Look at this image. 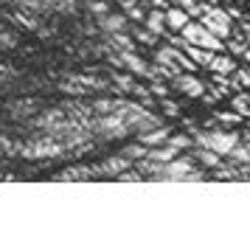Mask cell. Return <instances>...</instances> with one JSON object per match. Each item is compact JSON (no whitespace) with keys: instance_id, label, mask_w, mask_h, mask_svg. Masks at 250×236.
I'll list each match as a JSON object with an SVG mask.
<instances>
[{"instance_id":"1","label":"cell","mask_w":250,"mask_h":236,"mask_svg":"<svg viewBox=\"0 0 250 236\" xmlns=\"http://www.w3.org/2000/svg\"><path fill=\"white\" fill-rule=\"evenodd\" d=\"M191 135L197 146H208V149L219 152L222 157L230 155V149L242 141V135L233 132V129H194Z\"/></svg>"},{"instance_id":"2","label":"cell","mask_w":250,"mask_h":236,"mask_svg":"<svg viewBox=\"0 0 250 236\" xmlns=\"http://www.w3.org/2000/svg\"><path fill=\"white\" fill-rule=\"evenodd\" d=\"M183 37L188 40L191 45H200V48H211V51H225V40L222 37H216L211 28H205L200 20H188L186 25H183Z\"/></svg>"},{"instance_id":"3","label":"cell","mask_w":250,"mask_h":236,"mask_svg":"<svg viewBox=\"0 0 250 236\" xmlns=\"http://www.w3.org/2000/svg\"><path fill=\"white\" fill-rule=\"evenodd\" d=\"M65 152L68 149L62 146V141L54 138L51 132L42 135V138H31V141L20 144V155L23 157H57V155H65Z\"/></svg>"},{"instance_id":"4","label":"cell","mask_w":250,"mask_h":236,"mask_svg":"<svg viewBox=\"0 0 250 236\" xmlns=\"http://www.w3.org/2000/svg\"><path fill=\"white\" fill-rule=\"evenodd\" d=\"M200 22H203L205 28H211V31L216 34V37H222V40H230L233 37V17L228 14V9H222V6H208V11H205L203 17H200Z\"/></svg>"},{"instance_id":"5","label":"cell","mask_w":250,"mask_h":236,"mask_svg":"<svg viewBox=\"0 0 250 236\" xmlns=\"http://www.w3.org/2000/svg\"><path fill=\"white\" fill-rule=\"evenodd\" d=\"M93 132H99L102 138H126L132 129L121 112H99V118L93 121Z\"/></svg>"},{"instance_id":"6","label":"cell","mask_w":250,"mask_h":236,"mask_svg":"<svg viewBox=\"0 0 250 236\" xmlns=\"http://www.w3.org/2000/svg\"><path fill=\"white\" fill-rule=\"evenodd\" d=\"M107 82L99 76H87V73H65V79L59 82V90L68 96H84L87 90H104Z\"/></svg>"},{"instance_id":"7","label":"cell","mask_w":250,"mask_h":236,"mask_svg":"<svg viewBox=\"0 0 250 236\" xmlns=\"http://www.w3.org/2000/svg\"><path fill=\"white\" fill-rule=\"evenodd\" d=\"M171 85L180 90L183 96H188V99H203V93H205V85L194 76L191 70H180L177 76L171 79Z\"/></svg>"},{"instance_id":"8","label":"cell","mask_w":250,"mask_h":236,"mask_svg":"<svg viewBox=\"0 0 250 236\" xmlns=\"http://www.w3.org/2000/svg\"><path fill=\"white\" fill-rule=\"evenodd\" d=\"M121 54V62H124V67L126 70H132V76H144V79H149V62L146 59H141V56L135 54V48L132 51H118Z\"/></svg>"},{"instance_id":"9","label":"cell","mask_w":250,"mask_h":236,"mask_svg":"<svg viewBox=\"0 0 250 236\" xmlns=\"http://www.w3.org/2000/svg\"><path fill=\"white\" fill-rule=\"evenodd\" d=\"M99 28L104 34H115V31H129V17L126 14H113V11H107L99 17Z\"/></svg>"},{"instance_id":"10","label":"cell","mask_w":250,"mask_h":236,"mask_svg":"<svg viewBox=\"0 0 250 236\" xmlns=\"http://www.w3.org/2000/svg\"><path fill=\"white\" fill-rule=\"evenodd\" d=\"M171 129L166 127V124H160V127H152V129H146V132H138V141L144 146H160L169 141Z\"/></svg>"},{"instance_id":"11","label":"cell","mask_w":250,"mask_h":236,"mask_svg":"<svg viewBox=\"0 0 250 236\" xmlns=\"http://www.w3.org/2000/svg\"><path fill=\"white\" fill-rule=\"evenodd\" d=\"M144 25H146L155 37H166V31H169V25H166V9H152L146 17H144Z\"/></svg>"},{"instance_id":"12","label":"cell","mask_w":250,"mask_h":236,"mask_svg":"<svg viewBox=\"0 0 250 236\" xmlns=\"http://www.w3.org/2000/svg\"><path fill=\"white\" fill-rule=\"evenodd\" d=\"M110 79L115 82V87L124 90V93H135V96H141V99H144V96L149 93V90H146V87H141V85H138L135 79L129 76V73H121V70H115V73H110Z\"/></svg>"},{"instance_id":"13","label":"cell","mask_w":250,"mask_h":236,"mask_svg":"<svg viewBox=\"0 0 250 236\" xmlns=\"http://www.w3.org/2000/svg\"><path fill=\"white\" fill-rule=\"evenodd\" d=\"M132 166V160L126 155H115V157H107L102 166L96 169V174H110V177H115V174H121L124 169H129Z\"/></svg>"},{"instance_id":"14","label":"cell","mask_w":250,"mask_h":236,"mask_svg":"<svg viewBox=\"0 0 250 236\" xmlns=\"http://www.w3.org/2000/svg\"><path fill=\"white\" fill-rule=\"evenodd\" d=\"M236 59L230 54H222V51H216L214 54V59H211V65H208V70L211 73H222V76H230L233 70H236Z\"/></svg>"},{"instance_id":"15","label":"cell","mask_w":250,"mask_h":236,"mask_svg":"<svg viewBox=\"0 0 250 236\" xmlns=\"http://www.w3.org/2000/svg\"><path fill=\"white\" fill-rule=\"evenodd\" d=\"M188 20H191V14L186 9H180V6L171 3L169 9H166V25H169V31H183V25Z\"/></svg>"},{"instance_id":"16","label":"cell","mask_w":250,"mask_h":236,"mask_svg":"<svg viewBox=\"0 0 250 236\" xmlns=\"http://www.w3.org/2000/svg\"><path fill=\"white\" fill-rule=\"evenodd\" d=\"M194 160H197L200 166H205V169L222 166V155L214 152V149H208V146H197V149H194Z\"/></svg>"},{"instance_id":"17","label":"cell","mask_w":250,"mask_h":236,"mask_svg":"<svg viewBox=\"0 0 250 236\" xmlns=\"http://www.w3.org/2000/svg\"><path fill=\"white\" fill-rule=\"evenodd\" d=\"M183 51L197 62V67H208L211 65V59H214V54H216V51H211V48H200V45H191V43H186Z\"/></svg>"},{"instance_id":"18","label":"cell","mask_w":250,"mask_h":236,"mask_svg":"<svg viewBox=\"0 0 250 236\" xmlns=\"http://www.w3.org/2000/svg\"><path fill=\"white\" fill-rule=\"evenodd\" d=\"M180 155L174 146L169 144H160V146H149V152L144 157H149V160H155V163H169V160H174V157Z\"/></svg>"},{"instance_id":"19","label":"cell","mask_w":250,"mask_h":236,"mask_svg":"<svg viewBox=\"0 0 250 236\" xmlns=\"http://www.w3.org/2000/svg\"><path fill=\"white\" fill-rule=\"evenodd\" d=\"M107 45H113L115 51H132V48H135V43H132L129 31H115V34H107Z\"/></svg>"},{"instance_id":"20","label":"cell","mask_w":250,"mask_h":236,"mask_svg":"<svg viewBox=\"0 0 250 236\" xmlns=\"http://www.w3.org/2000/svg\"><path fill=\"white\" fill-rule=\"evenodd\" d=\"M166 144L174 146L177 152H186V149H191V146H194V135H186V132H171Z\"/></svg>"},{"instance_id":"21","label":"cell","mask_w":250,"mask_h":236,"mask_svg":"<svg viewBox=\"0 0 250 236\" xmlns=\"http://www.w3.org/2000/svg\"><path fill=\"white\" fill-rule=\"evenodd\" d=\"M96 174V169H87V166H79V169H68V172H59L57 180H87Z\"/></svg>"},{"instance_id":"22","label":"cell","mask_w":250,"mask_h":236,"mask_svg":"<svg viewBox=\"0 0 250 236\" xmlns=\"http://www.w3.org/2000/svg\"><path fill=\"white\" fill-rule=\"evenodd\" d=\"M230 107H233L239 115L250 118V96H248V93H242V96H233V99H230Z\"/></svg>"},{"instance_id":"23","label":"cell","mask_w":250,"mask_h":236,"mask_svg":"<svg viewBox=\"0 0 250 236\" xmlns=\"http://www.w3.org/2000/svg\"><path fill=\"white\" fill-rule=\"evenodd\" d=\"M115 180H121V183H144L146 174H144L141 169H124L121 174H115Z\"/></svg>"},{"instance_id":"24","label":"cell","mask_w":250,"mask_h":236,"mask_svg":"<svg viewBox=\"0 0 250 236\" xmlns=\"http://www.w3.org/2000/svg\"><path fill=\"white\" fill-rule=\"evenodd\" d=\"M146 152H149V146H144L141 141H138V144H129V146H124V152H121V155H126L129 160H141V157L146 155Z\"/></svg>"},{"instance_id":"25","label":"cell","mask_w":250,"mask_h":236,"mask_svg":"<svg viewBox=\"0 0 250 236\" xmlns=\"http://www.w3.org/2000/svg\"><path fill=\"white\" fill-rule=\"evenodd\" d=\"M214 118H219L222 124H239V121H245V115H239L236 110H219V112H214Z\"/></svg>"},{"instance_id":"26","label":"cell","mask_w":250,"mask_h":236,"mask_svg":"<svg viewBox=\"0 0 250 236\" xmlns=\"http://www.w3.org/2000/svg\"><path fill=\"white\" fill-rule=\"evenodd\" d=\"M129 31L135 34V37L141 40V43H146V45H155V43H158V37H155V34L149 31L146 25H144V28H129Z\"/></svg>"},{"instance_id":"27","label":"cell","mask_w":250,"mask_h":236,"mask_svg":"<svg viewBox=\"0 0 250 236\" xmlns=\"http://www.w3.org/2000/svg\"><path fill=\"white\" fill-rule=\"evenodd\" d=\"M87 11H93L96 17H102L110 11V3H104V0H87Z\"/></svg>"},{"instance_id":"28","label":"cell","mask_w":250,"mask_h":236,"mask_svg":"<svg viewBox=\"0 0 250 236\" xmlns=\"http://www.w3.org/2000/svg\"><path fill=\"white\" fill-rule=\"evenodd\" d=\"M54 11H62V14H73V11H76V0H57Z\"/></svg>"},{"instance_id":"29","label":"cell","mask_w":250,"mask_h":236,"mask_svg":"<svg viewBox=\"0 0 250 236\" xmlns=\"http://www.w3.org/2000/svg\"><path fill=\"white\" fill-rule=\"evenodd\" d=\"M124 14L129 17L132 22H138V20H144V11L138 9V3H132V6H124Z\"/></svg>"},{"instance_id":"30","label":"cell","mask_w":250,"mask_h":236,"mask_svg":"<svg viewBox=\"0 0 250 236\" xmlns=\"http://www.w3.org/2000/svg\"><path fill=\"white\" fill-rule=\"evenodd\" d=\"M152 93H155L158 99H163V96H169V87L163 85V79H152Z\"/></svg>"},{"instance_id":"31","label":"cell","mask_w":250,"mask_h":236,"mask_svg":"<svg viewBox=\"0 0 250 236\" xmlns=\"http://www.w3.org/2000/svg\"><path fill=\"white\" fill-rule=\"evenodd\" d=\"M14 22H20V25H25V28H37V20L25 17L23 11H17V14H14Z\"/></svg>"},{"instance_id":"32","label":"cell","mask_w":250,"mask_h":236,"mask_svg":"<svg viewBox=\"0 0 250 236\" xmlns=\"http://www.w3.org/2000/svg\"><path fill=\"white\" fill-rule=\"evenodd\" d=\"M34 110V101H28V104H12V112L14 115H25V112Z\"/></svg>"},{"instance_id":"33","label":"cell","mask_w":250,"mask_h":236,"mask_svg":"<svg viewBox=\"0 0 250 236\" xmlns=\"http://www.w3.org/2000/svg\"><path fill=\"white\" fill-rule=\"evenodd\" d=\"M160 101H163V110H166V115H177V112H180V107H177V104H171L166 96H163Z\"/></svg>"},{"instance_id":"34","label":"cell","mask_w":250,"mask_h":236,"mask_svg":"<svg viewBox=\"0 0 250 236\" xmlns=\"http://www.w3.org/2000/svg\"><path fill=\"white\" fill-rule=\"evenodd\" d=\"M0 45H3V48L14 45V37H12V34H0Z\"/></svg>"},{"instance_id":"35","label":"cell","mask_w":250,"mask_h":236,"mask_svg":"<svg viewBox=\"0 0 250 236\" xmlns=\"http://www.w3.org/2000/svg\"><path fill=\"white\" fill-rule=\"evenodd\" d=\"M149 3H152L155 9H169L171 6V0H149Z\"/></svg>"},{"instance_id":"36","label":"cell","mask_w":250,"mask_h":236,"mask_svg":"<svg viewBox=\"0 0 250 236\" xmlns=\"http://www.w3.org/2000/svg\"><path fill=\"white\" fill-rule=\"evenodd\" d=\"M132 3H138V0H118V6L124 9V6H132Z\"/></svg>"},{"instance_id":"37","label":"cell","mask_w":250,"mask_h":236,"mask_svg":"<svg viewBox=\"0 0 250 236\" xmlns=\"http://www.w3.org/2000/svg\"><path fill=\"white\" fill-rule=\"evenodd\" d=\"M242 141H245V146H248V149H250V135H245V138H242Z\"/></svg>"}]
</instances>
